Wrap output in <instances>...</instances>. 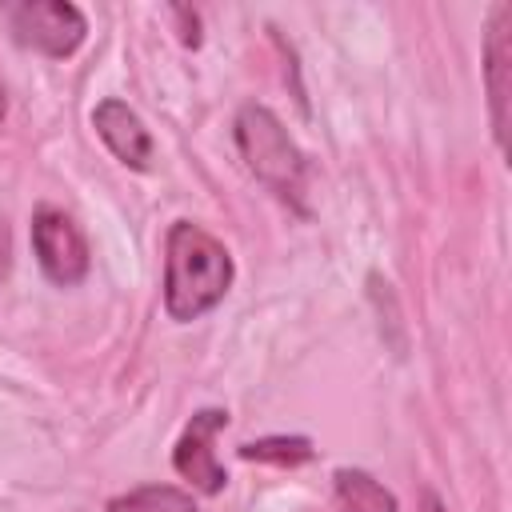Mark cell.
<instances>
[{
	"instance_id": "6da1fadb",
	"label": "cell",
	"mask_w": 512,
	"mask_h": 512,
	"mask_svg": "<svg viewBox=\"0 0 512 512\" xmlns=\"http://www.w3.org/2000/svg\"><path fill=\"white\" fill-rule=\"evenodd\" d=\"M232 252L200 224L176 220L164 240V312L176 324L200 320L232 288Z\"/></svg>"
},
{
	"instance_id": "7a4b0ae2",
	"label": "cell",
	"mask_w": 512,
	"mask_h": 512,
	"mask_svg": "<svg viewBox=\"0 0 512 512\" xmlns=\"http://www.w3.org/2000/svg\"><path fill=\"white\" fill-rule=\"evenodd\" d=\"M236 148L248 164V172L276 192L284 204L304 212V184H308V160L280 124V116L264 104H244L236 112Z\"/></svg>"
},
{
	"instance_id": "3957f363",
	"label": "cell",
	"mask_w": 512,
	"mask_h": 512,
	"mask_svg": "<svg viewBox=\"0 0 512 512\" xmlns=\"http://www.w3.org/2000/svg\"><path fill=\"white\" fill-rule=\"evenodd\" d=\"M4 20L20 48L52 60L72 56L88 32L84 12L68 0H16V4H4Z\"/></svg>"
},
{
	"instance_id": "277c9868",
	"label": "cell",
	"mask_w": 512,
	"mask_h": 512,
	"mask_svg": "<svg viewBox=\"0 0 512 512\" xmlns=\"http://www.w3.org/2000/svg\"><path fill=\"white\" fill-rule=\"evenodd\" d=\"M32 252H36L40 272L60 288L80 284L92 264L80 224L64 208H52V204L36 208V216H32Z\"/></svg>"
},
{
	"instance_id": "5b68a950",
	"label": "cell",
	"mask_w": 512,
	"mask_h": 512,
	"mask_svg": "<svg viewBox=\"0 0 512 512\" xmlns=\"http://www.w3.org/2000/svg\"><path fill=\"white\" fill-rule=\"evenodd\" d=\"M484 92H488V120L500 156H508V128H512V4H496L484 28Z\"/></svg>"
},
{
	"instance_id": "8992f818",
	"label": "cell",
	"mask_w": 512,
	"mask_h": 512,
	"mask_svg": "<svg viewBox=\"0 0 512 512\" xmlns=\"http://www.w3.org/2000/svg\"><path fill=\"white\" fill-rule=\"evenodd\" d=\"M228 428V412L224 408H200L188 424H184V432H180V440H176V448H172V468L196 488V492H204V496H216V492H224V484H228V472H224V464L216 460V436Z\"/></svg>"
},
{
	"instance_id": "52a82bcc",
	"label": "cell",
	"mask_w": 512,
	"mask_h": 512,
	"mask_svg": "<svg viewBox=\"0 0 512 512\" xmlns=\"http://www.w3.org/2000/svg\"><path fill=\"white\" fill-rule=\"evenodd\" d=\"M92 124H96V136L108 144V152L120 164H128L136 172H144L152 164V132L144 128V120L136 116V108H128L124 100L108 96V100L96 104Z\"/></svg>"
},
{
	"instance_id": "ba28073f",
	"label": "cell",
	"mask_w": 512,
	"mask_h": 512,
	"mask_svg": "<svg viewBox=\"0 0 512 512\" xmlns=\"http://www.w3.org/2000/svg\"><path fill=\"white\" fill-rule=\"evenodd\" d=\"M332 504H336V512H400L396 496L364 468H336Z\"/></svg>"
},
{
	"instance_id": "9c48e42d",
	"label": "cell",
	"mask_w": 512,
	"mask_h": 512,
	"mask_svg": "<svg viewBox=\"0 0 512 512\" xmlns=\"http://www.w3.org/2000/svg\"><path fill=\"white\" fill-rule=\"evenodd\" d=\"M108 512H200L192 492L172 488V484H140L124 496L108 500Z\"/></svg>"
},
{
	"instance_id": "30bf717a",
	"label": "cell",
	"mask_w": 512,
	"mask_h": 512,
	"mask_svg": "<svg viewBox=\"0 0 512 512\" xmlns=\"http://www.w3.org/2000/svg\"><path fill=\"white\" fill-rule=\"evenodd\" d=\"M312 456H316L312 440H304V436H264V440L240 444V460H260V464H276V468H296V464H308Z\"/></svg>"
},
{
	"instance_id": "8fae6325",
	"label": "cell",
	"mask_w": 512,
	"mask_h": 512,
	"mask_svg": "<svg viewBox=\"0 0 512 512\" xmlns=\"http://www.w3.org/2000/svg\"><path fill=\"white\" fill-rule=\"evenodd\" d=\"M420 512H444L440 496H436V492H424V504H420Z\"/></svg>"
},
{
	"instance_id": "7c38bea8",
	"label": "cell",
	"mask_w": 512,
	"mask_h": 512,
	"mask_svg": "<svg viewBox=\"0 0 512 512\" xmlns=\"http://www.w3.org/2000/svg\"><path fill=\"white\" fill-rule=\"evenodd\" d=\"M4 116H8V88H4V80H0V124H4Z\"/></svg>"
}]
</instances>
